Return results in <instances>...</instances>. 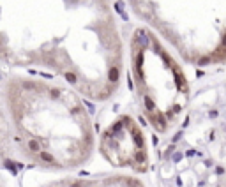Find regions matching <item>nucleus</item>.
<instances>
[{
	"label": "nucleus",
	"instance_id": "39448f33",
	"mask_svg": "<svg viewBox=\"0 0 226 187\" xmlns=\"http://www.w3.org/2000/svg\"><path fill=\"white\" fill-rule=\"evenodd\" d=\"M21 88L23 90H37V83L35 81H21Z\"/></svg>",
	"mask_w": 226,
	"mask_h": 187
},
{
	"label": "nucleus",
	"instance_id": "1a4fd4ad",
	"mask_svg": "<svg viewBox=\"0 0 226 187\" xmlns=\"http://www.w3.org/2000/svg\"><path fill=\"white\" fill-rule=\"evenodd\" d=\"M0 79H2V78H0Z\"/></svg>",
	"mask_w": 226,
	"mask_h": 187
},
{
	"label": "nucleus",
	"instance_id": "f03ea898",
	"mask_svg": "<svg viewBox=\"0 0 226 187\" xmlns=\"http://www.w3.org/2000/svg\"><path fill=\"white\" fill-rule=\"evenodd\" d=\"M27 147H28V150L30 152H34V154H39L41 150H43V148H41V143L37 141V140H28V143H27Z\"/></svg>",
	"mask_w": 226,
	"mask_h": 187
},
{
	"label": "nucleus",
	"instance_id": "20e7f679",
	"mask_svg": "<svg viewBox=\"0 0 226 187\" xmlns=\"http://www.w3.org/2000/svg\"><path fill=\"white\" fill-rule=\"evenodd\" d=\"M60 96H62V90H60V88H49V90H48V97H49L51 101L60 99Z\"/></svg>",
	"mask_w": 226,
	"mask_h": 187
},
{
	"label": "nucleus",
	"instance_id": "423d86ee",
	"mask_svg": "<svg viewBox=\"0 0 226 187\" xmlns=\"http://www.w3.org/2000/svg\"><path fill=\"white\" fill-rule=\"evenodd\" d=\"M64 78L69 81V83H73V85H74V83H78V78H76V74H74V72H64Z\"/></svg>",
	"mask_w": 226,
	"mask_h": 187
},
{
	"label": "nucleus",
	"instance_id": "0eeeda50",
	"mask_svg": "<svg viewBox=\"0 0 226 187\" xmlns=\"http://www.w3.org/2000/svg\"><path fill=\"white\" fill-rule=\"evenodd\" d=\"M4 166H5V168H7L9 171H11L13 175H16V173H18V170H16V166H14V162H13V161H5V162H4Z\"/></svg>",
	"mask_w": 226,
	"mask_h": 187
},
{
	"label": "nucleus",
	"instance_id": "6e6552de",
	"mask_svg": "<svg viewBox=\"0 0 226 187\" xmlns=\"http://www.w3.org/2000/svg\"><path fill=\"white\" fill-rule=\"evenodd\" d=\"M71 187H87V182H74L71 184Z\"/></svg>",
	"mask_w": 226,
	"mask_h": 187
},
{
	"label": "nucleus",
	"instance_id": "f257e3e1",
	"mask_svg": "<svg viewBox=\"0 0 226 187\" xmlns=\"http://www.w3.org/2000/svg\"><path fill=\"white\" fill-rule=\"evenodd\" d=\"M39 159L43 161V162H46V164H55V162H57L53 155H51L49 152H46V150H41V152H39Z\"/></svg>",
	"mask_w": 226,
	"mask_h": 187
},
{
	"label": "nucleus",
	"instance_id": "7ed1b4c3",
	"mask_svg": "<svg viewBox=\"0 0 226 187\" xmlns=\"http://www.w3.org/2000/svg\"><path fill=\"white\" fill-rule=\"evenodd\" d=\"M118 78H120V71H118V67H117V65H113V67L110 69V72H108V79H110L111 83H113V81L117 83V81H118Z\"/></svg>",
	"mask_w": 226,
	"mask_h": 187
},
{
	"label": "nucleus",
	"instance_id": "9d476101",
	"mask_svg": "<svg viewBox=\"0 0 226 187\" xmlns=\"http://www.w3.org/2000/svg\"><path fill=\"white\" fill-rule=\"evenodd\" d=\"M0 48H2V46H0Z\"/></svg>",
	"mask_w": 226,
	"mask_h": 187
}]
</instances>
